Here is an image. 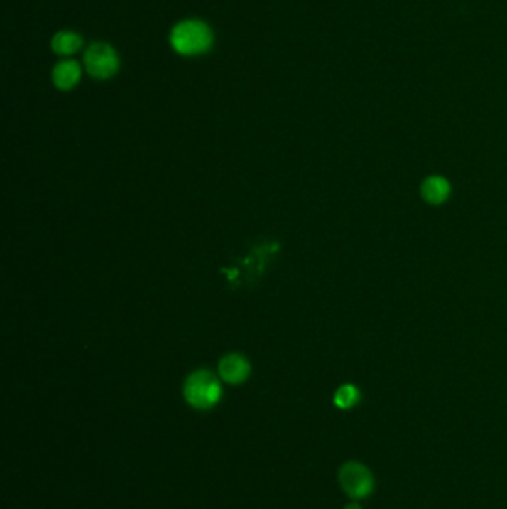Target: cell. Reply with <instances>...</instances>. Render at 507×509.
<instances>
[{
  "label": "cell",
  "instance_id": "obj_9",
  "mask_svg": "<svg viewBox=\"0 0 507 509\" xmlns=\"http://www.w3.org/2000/svg\"><path fill=\"white\" fill-rule=\"evenodd\" d=\"M360 401V390L353 385L341 386L334 396V402L341 409H350Z\"/></svg>",
  "mask_w": 507,
  "mask_h": 509
},
{
  "label": "cell",
  "instance_id": "obj_6",
  "mask_svg": "<svg viewBox=\"0 0 507 509\" xmlns=\"http://www.w3.org/2000/svg\"><path fill=\"white\" fill-rule=\"evenodd\" d=\"M451 195V183L442 176H429L421 185V197L432 205L445 203Z\"/></svg>",
  "mask_w": 507,
  "mask_h": 509
},
{
  "label": "cell",
  "instance_id": "obj_2",
  "mask_svg": "<svg viewBox=\"0 0 507 509\" xmlns=\"http://www.w3.org/2000/svg\"><path fill=\"white\" fill-rule=\"evenodd\" d=\"M183 393L186 402L191 407L197 409H210L219 402L222 387L213 373L201 370L187 377Z\"/></svg>",
  "mask_w": 507,
  "mask_h": 509
},
{
  "label": "cell",
  "instance_id": "obj_4",
  "mask_svg": "<svg viewBox=\"0 0 507 509\" xmlns=\"http://www.w3.org/2000/svg\"><path fill=\"white\" fill-rule=\"evenodd\" d=\"M85 69L97 79L114 76L119 68V60L115 50L107 43H92L85 51Z\"/></svg>",
  "mask_w": 507,
  "mask_h": 509
},
{
  "label": "cell",
  "instance_id": "obj_3",
  "mask_svg": "<svg viewBox=\"0 0 507 509\" xmlns=\"http://www.w3.org/2000/svg\"><path fill=\"white\" fill-rule=\"evenodd\" d=\"M339 484L351 499H364L374 491V476L364 465L348 462L339 469Z\"/></svg>",
  "mask_w": 507,
  "mask_h": 509
},
{
  "label": "cell",
  "instance_id": "obj_8",
  "mask_svg": "<svg viewBox=\"0 0 507 509\" xmlns=\"http://www.w3.org/2000/svg\"><path fill=\"white\" fill-rule=\"evenodd\" d=\"M53 51L58 55H70L81 50L82 39L73 31H58L51 42Z\"/></svg>",
  "mask_w": 507,
  "mask_h": 509
},
{
  "label": "cell",
  "instance_id": "obj_7",
  "mask_svg": "<svg viewBox=\"0 0 507 509\" xmlns=\"http://www.w3.org/2000/svg\"><path fill=\"white\" fill-rule=\"evenodd\" d=\"M81 79V68L73 60H65L58 63L53 72V81L60 90H72Z\"/></svg>",
  "mask_w": 507,
  "mask_h": 509
},
{
  "label": "cell",
  "instance_id": "obj_1",
  "mask_svg": "<svg viewBox=\"0 0 507 509\" xmlns=\"http://www.w3.org/2000/svg\"><path fill=\"white\" fill-rule=\"evenodd\" d=\"M170 42L182 55H200L207 53L213 43L210 27L198 20H186L171 30Z\"/></svg>",
  "mask_w": 507,
  "mask_h": 509
},
{
  "label": "cell",
  "instance_id": "obj_10",
  "mask_svg": "<svg viewBox=\"0 0 507 509\" xmlns=\"http://www.w3.org/2000/svg\"><path fill=\"white\" fill-rule=\"evenodd\" d=\"M344 509H361L359 505H356V503H350V505H347Z\"/></svg>",
  "mask_w": 507,
  "mask_h": 509
},
{
  "label": "cell",
  "instance_id": "obj_5",
  "mask_svg": "<svg viewBox=\"0 0 507 509\" xmlns=\"http://www.w3.org/2000/svg\"><path fill=\"white\" fill-rule=\"evenodd\" d=\"M219 374L229 385H241L250 375V363L241 355H228L219 363Z\"/></svg>",
  "mask_w": 507,
  "mask_h": 509
}]
</instances>
